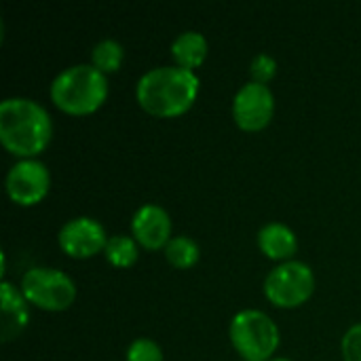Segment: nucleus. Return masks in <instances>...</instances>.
Returning <instances> with one entry per match:
<instances>
[{
  "mask_svg": "<svg viewBox=\"0 0 361 361\" xmlns=\"http://www.w3.org/2000/svg\"><path fill=\"white\" fill-rule=\"evenodd\" d=\"M199 74L178 63L144 70L135 82V99L152 116L171 118L186 112L199 95Z\"/></svg>",
  "mask_w": 361,
  "mask_h": 361,
  "instance_id": "nucleus-1",
  "label": "nucleus"
},
{
  "mask_svg": "<svg viewBox=\"0 0 361 361\" xmlns=\"http://www.w3.org/2000/svg\"><path fill=\"white\" fill-rule=\"evenodd\" d=\"M53 137L49 110L23 95H11L0 102V142L17 159L38 157Z\"/></svg>",
  "mask_w": 361,
  "mask_h": 361,
  "instance_id": "nucleus-2",
  "label": "nucleus"
},
{
  "mask_svg": "<svg viewBox=\"0 0 361 361\" xmlns=\"http://www.w3.org/2000/svg\"><path fill=\"white\" fill-rule=\"evenodd\" d=\"M108 91V74L97 70L91 61L61 68L49 85L51 102L68 114L95 112L106 102Z\"/></svg>",
  "mask_w": 361,
  "mask_h": 361,
  "instance_id": "nucleus-3",
  "label": "nucleus"
},
{
  "mask_svg": "<svg viewBox=\"0 0 361 361\" xmlns=\"http://www.w3.org/2000/svg\"><path fill=\"white\" fill-rule=\"evenodd\" d=\"M228 338L245 361H267L275 355L281 334L267 311L245 307L231 317Z\"/></svg>",
  "mask_w": 361,
  "mask_h": 361,
  "instance_id": "nucleus-4",
  "label": "nucleus"
},
{
  "mask_svg": "<svg viewBox=\"0 0 361 361\" xmlns=\"http://www.w3.org/2000/svg\"><path fill=\"white\" fill-rule=\"evenodd\" d=\"M19 290L30 305L44 311H66L76 298L74 279L55 267H30L19 279Z\"/></svg>",
  "mask_w": 361,
  "mask_h": 361,
  "instance_id": "nucleus-5",
  "label": "nucleus"
},
{
  "mask_svg": "<svg viewBox=\"0 0 361 361\" xmlns=\"http://www.w3.org/2000/svg\"><path fill=\"white\" fill-rule=\"evenodd\" d=\"M267 300L275 307L294 309L305 305L315 290V273L313 269L298 258L277 262L264 277L262 283Z\"/></svg>",
  "mask_w": 361,
  "mask_h": 361,
  "instance_id": "nucleus-6",
  "label": "nucleus"
},
{
  "mask_svg": "<svg viewBox=\"0 0 361 361\" xmlns=\"http://www.w3.org/2000/svg\"><path fill=\"white\" fill-rule=\"evenodd\" d=\"M4 188L11 201H15L17 205H36L47 197L51 188V171L47 163L38 157L17 159L6 171Z\"/></svg>",
  "mask_w": 361,
  "mask_h": 361,
  "instance_id": "nucleus-7",
  "label": "nucleus"
},
{
  "mask_svg": "<svg viewBox=\"0 0 361 361\" xmlns=\"http://www.w3.org/2000/svg\"><path fill=\"white\" fill-rule=\"evenodd\" d=\"M231 112L235 123L245 131L264 129L275 114V93L269 85L245 80L233 95Z\"/></svg>",
  "mask_w": 361,
  "mask_h": 361,
  "instance_id": "nucleus-8",
  "label": "nucleus"
},
{
  "mask_svg": "<svg viewBox=\"0 0 361 361\" xmlns=\"http://www.w3.org/2000/svg\"><path fill=\"white\" fill-rule=\"evenodd\" d=\"M108 233L93 216H74L59 226L57 243L72 258H91L104 252Z\"/></svg>",
  "mask_w": 361,
  "mask_h": 361,
  "instance_id": "nucleus-9",
  "label": "nucleus"
},
{
  "mask_svg": "<svg viewBox=\"0 0 361 361\" xmlns=\"http://www.w3.org/2000/svg\"><path fill=\"white\" fill-rule=\"evenodd\" d=\"M131 237L146 250H165L171 235V216L161 203H142L131 216Z\"/></svg>",
  "mask_w": 361,
  "mask_h": 361,
  "instance_id": "nucleus-10",
  "label": "nucleus"
},
{
  "mask_svg": "<svg viewBox=\"0 0 361 361\" xmlns=\"http://www.w3.org/2000/svg\"><path fill=\"white\" fill-rule=\"evenodd\" d=\"M0 338L2 343H11L27 328L30 302L19 286H15L6 277L0 279Z\"/></svg>",
  "mask_w": 361,
  "mask_h": 361,
  "instance_id": "nucleus-11",
  "label": "nucleus"
},
{
  "mask_svg": "<svg viewBox=\"0 0 361 361\" xmlns=\"http://www.w3.org/2000/svg\"><path fill=\"white\" fill-rule=\"evenodd\" d=\"M256 243L267 258L279 260V262L292 260V256L298 250V237H296L294 228L288 226L286 222H279V220L264 222L258 228Z\"/></svg>",
  "mask_w": 361,
  "mask_h": 361,
  "instance_id": "nucleus-12",
  "label": "nucleus"
},
{
  "mask_svg": "<svg viewBox=\"0 0 361 361\" xmlns=\"http://www.w3.org/2000/svg\"><path fill=\"white\" fill-rule=\"evenodd\" d=\"M207 51H209L207 38L199 30H182L173 36V40L169 44L173 63L188 68V70L199 68L205 61Z\"/></svg>",
  "mask_w": 361,
  "mask_h": 361,
  "instance_id": "nucleus-13",
  "label": "nucleus"
},
{
  "mask_svg": "<svg viewBox=\"0 0 361 361\" xmlns=\"http://www.w3.org/2000/svg\"><path fill=\"white\" fill-rule=\"evenodd\" d=\"M140 243L127 235V233H116V235H110L108 241H106V247H104V258L118 267V269H127L131 264H135L137 256H140Z\"/></svg>",
  "mask_w": 361,
  "mask_h": 361,
  "instance_id": "nucleus-14",
  "label": "nucleus"
},
{
  "mask_svg": "<svg viewBox=\"0 0 361 361\" xmlns=\"http://www.w3.org/2000/svg\"><path fill=\"white\" fill-rule=\"evenodd\" d=\"M163 252L167 262L173 264L176 269H188L197 264L201 258V247L197 239H192L190 235H173Z\"/></svg>",
  "mask_w": 361,
  "mask_h": 361,
  "instance_id": "nucleus-15",
  "label": "nucleus"
},
{
  "mask_svg": "<svg viewBox=\"0 0 361 361\" xmlns=\"http://www.w3.org/2000/svg\"><path fill=\"white\" fill-rule=\"evenodd\" d=\"M123 59H125V47L112 36L99 38L91 49V63L104 74L116 72L123 66Z\"/></svg>",
  "mask_w": 361,
  "mask_h": 361,
  "instance_id": "nucleus-16",
  "label": "nucleus"
},
{
  "mask_svg": "<svg viewBox=\"0 0 361 361\" xmlns=\"http://www.w3.org/2000/svg\"><path fill=\"white\" fill-rule=\"evenodd\" d=\"M127 361H165L161 345L150 336H137L127 345L125 351Z\"/></svg>",
  "mask_w": 361,
  "mask_h": 361,
  "instance_id": "nucleus-17",
  "label": "nucleus"
},
{
  "mask_svg": "<svg viewBox=\"0 0 361 361\" xmlns=\"http://www.w3.org/2000/svg\"><path fill=\"white\" fill-rule=\"evenodd\" d=\"M275 74H277V59L271 53L260 51V53H256L252 57V61H250V76H252V80L269 85V80Z\"/></svg>",
  "mask_w": 361,
  "mask_h": 361,
  "instance_id": "nucleus-18",
  "label": "nucleus"
},
{
  "mask_svg": "<svg viewBox=\"0 0 361 361\" xmlns=\"http://www.w3.org/2000/svg\"><path fill=\"white\" fill-rule=\"evenodd\" d=\"M341 353L345 361H361V322L345 330L341 338Z\"/></svg>",
  "mask_w": 361,
  "mask_h": 361,
  "instance_id": "nucleus-19",
  "label": "nucleus"
},
{
  "mask_svg": "<svg viewBox=\"0 0 361 361\" xmlns=\"http://www.w3.org/2000/svg\"><path fill=\"white\" fill-rule=\"evenodd\" d=\"M267 361H294L292 357H283V355H273L271 360H267Z\"/></svg>",
  "mask_w": 361,
  "mask_h": 361,
  "instance_id": "nucleus-20",
  "label": "nucleus"
}]
</instances>
